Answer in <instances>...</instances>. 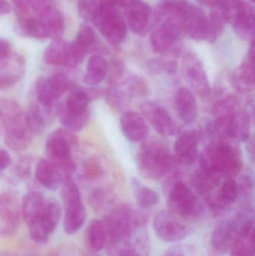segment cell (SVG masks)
<instances>
[{"label": "cell", "mask_w": 255, "mask_h": 256, "mask_svg": "<svg viewBox=\"0 0 255 256\" xmlns=\"http://www.w3.org/2000/svg\"><path fill=\"white\" fill-rule=\"evenodd\" d=\"M0 123L4 128V142L9 148L21 150L28 147L32 132L17 102L7 98H0Z\"/></svg>", "instance_id": "cell-1"}, {"label": "cell", "mask_w": 255, "mask_h": 256, "mask_svg": "<svg viewBox=\"0 0 255 256\" xmlns=\"http://www.w3.org/2000/svg\"><path fill=\"white\" fill-rule=\"evenodd\" d=\"M166 12L179 22L182 31L192 39L206 40L208 18L205 12L188 0H166Z\"/></svg>", "instance_id": "cell-2"}, {"label": "cell", "mask_w": 255, "mask_h": 256, "mask_svg": "<svg viewBox=\"0 0 255 256\" xmlns=\"http://www.w3.org/2000/svg\"><path fill=\"white\" fill-rule=\"evenodd\" d=\"M78 140L71 131L58 129L54 131L46 140V156L49 161L61 172L64 178L69 177L76 170L71 155V148L77 144Z\"/></svg>", "instance_id": "cell-3"}, {"label": "cell", "mask_w": 255, "mask_h": 256, "mask_svg": "<svg viewBox=\"0 0 255 256\" xmlns=\"http://www.w3.org/2000/svg\"><path fill=\"white\" fill-rule=\"evenodd\" d=\"M106 233V244L124 238L136 228L144 227L145 215L127 206H120L111 210L103 220Z\"/></svg>", "instance_id": "cell-4"}, {"label": "cell", "mask_w": 255, "mask_h": 256, "mask_svg": "<svg viewBox=\"0 0 255 256\" xmlns=\"http://www.w3.org/2000/svg\"><path fill=\"white\" fill-rule=\"evenodd\" d=\"M202 170L229 178L238 174L241 159L235 148L226 143H218L209 148L201 158Z\"/></svg>", "instance_id": "cell-5"}, {"label": "cell", "mask_w": 255, "mask_h": 256, "mask_svg": "<svg viewBox=\"0 0 255 256\" xmlns=\"http://www.w3.org/2000/svg\"><path fill=\"white\" fill-rule=\"evenodd\" d=\"M61 197L64 207L63 228L67 234H75L85 222L86 213L82 204L79 188L70 177L61 183Z\"/></svg>", "instance_id": "cell-6"}, {"label": "cell", "mask_w": 255, "mask_h": 256, "mask_svg": "<svg viewBox=\"0 0 255 256\" xmlns=\"http://www.w3.org/2000/svg\"><path fill=\"white\" fill-rule=\"evenodd\" d=\"M95 22L102 34L112 44H118L127 37V28L125 21L117 10L116 6L106 0L99 3Z\"/></svg>", "instance_id": "cell-7"}, {"label": "cell", "mask_w": 255, "mask_h": 256, "mask_svg": "<svg viewBox=\"0 0 255 256\" xmlns=\"http://www.w3.org/2000/svg\"><path fill=\"white\" fill-rule=\"evenodd\" d=\"M61 218L59 202L54 198H46L38 218L28 226L31 240L40 244H46L58 227Z\"/></svg>", "instance_id": "cell-8"}, {"label": "cell", "mask_w": 255, "mask_h": 256, "mask_svg": "<svg viewBox=\"0 0 255 256\" xmlns=\"http://www.w3.org/2000/svg\"><path fill=\"white\" fill-rule=\"evenodd\" d=\"M137 162L144 176L156 180L166 176L172 167V160L169 152L157 146L144 148L138 155Z\"/></svg>", "instance_id": "cell-9"}, {"label": "cell", "mask_w": 255, "mask_h": 256, "mask_svg": "<svg viewBox=\"0 0 255 256\" xmlns=\"http://www.w3.org/2000/svg\"><path fill=\"white\" fill-rule=\"evenodd\" d=\"M108 256H149L151 244L146 232L136 228L124 238L106 245Z\"/></svg>", "instance_id": "cell-10"}, {"label": "cell", "mask_w": 255, "mask_h": 256, "mask_svg": "<svg viewBox=\"0 0 255 256\" xmlns=\"http://www.w3.org/2000/svg\"><path fill=\"white\" fill-rule=\"evenodd\" d=\"M168 206L170 212L181 218H196L200 213L194 194L181 182H177L171 188L168 196Z\"/></svg>", "instance_id": "cell-11"}, {"label": "cell", "mask_w": 255, "mask_h": 256, "mask_svg": "<svg viewBox=\"0 0 255 256\" xmlns=\"http://www.w3.org/2000/svg\"><path fill=\"white\" fill-rule=\"evenodd\" d=\"M153 228L157 238L168 243L181 242L191 232L190 228L181 224L175 214L167 210H162L156 214Z\"/></svg>", "instance_id": "cell-12"}, {"label": "cell", "mask_w": 255, "mask_h": 256, "mask_svg": "<svg viewBox=\"0 0 255 256\" xmlns=\"http://www.w3.org/2000/svg\"><path fill=\"white\" fill-rule=\"evenodd\" d=\"M21 209L17 200L7 192L0 194V238L11 237L20 226Z\"/></svg>", "instance_id": "cell-13"}, {"label": "cell", "mask_w": 255, "mask_h": 256, "mask_svg": "<svg viewBox=\"0 0 255 256\" xmlns=\"http://www.w3.org/2000/svg\"><path fill=\"white\" fill-rule=\"evenodd\" d=\"M163 20V22L153 32L151 36L152 49L158 54H167L172 50L183 33L178 21L171 18Z\"/></svg>", "instance_id": "cell-14"}, {"label": "cell", "mask_w": 255, "mask_h": 256, "mask_svg": "<svg viewBox=\"0 0 255 256\" xmlns=\"http://www.w3.org/2000/svg\"><path fill=\"white\" fill-rule=\"evenodd\" d=\"M184 70L187 80L195 91L201 96H208L210 85L206 70L201 60L194 54H188L184 57Z\"/></svg>", "instance_id": "cell-15"}, {"label": "cell", "mask_w": 255, "mask_h": 256, "mask_svg": "<svg viewBox=\"0 0 255 256\" xmlns=\"http://www.w3.org/2000/svg\"><path fill=\"white\" fill-rule=\"evenodd\" d=\"M124 8L127 26L132 32L142 34L146 31L152 16L151 7L142 0H136Z\"/></svg>", "instance_id": "cell-16"}, {"label": "cell", "mask_w": 255, "mask_h": 256, "mask_svg": "<svg viewBox=\"0 0 255 256\" xmlns=\"http://www.w3.org/2000/svg\"><path fill=\"white\" fill-rule=\"evenodd\" d=\"M239 232L238 220H228L219 224L213 231L211 244L219 254H226L230 250Z\"/></svg>", "instance_id": "cell-17"}, {"label": "cell", "mask_w": 255, "mask_h": 256, "mask_svg": "<svg viewBox=\"0 0 255 256\" xmlns=\"http://www.w3.org/2000/svg\"><path fill=\"white\" fill-rule=\"evenodd\" d=\"M142 111L158 134L163 136H170L176 130V126L167 111L154 103H146L142 108Z\"/></svg>", "instance_id": "cell-18"}, {"label": "cell", "mask_w": 255, "mask_h": 256, "mask_svg": "<svg viewBox=\"0 0 255 256\" xmlns=\"http://www.w3.org/2000/svg\"><path fill=\"white\" fill-rule=\"evenodd\" d=\"M198 141V132L195 130L186 131L179 136L174 147L178 162L186 166L193 165L196 162L199 154Z\"/></svg>", "instance_id": "cell-19"}, {"label": "cell", "mask_w": 255, "mask_h": 256, "mask_svg": "<svg viewBox=\"0 0 255 256\" xmlns=\"http://www.w3.org/2000/svg\"><path fill=\"white\" fill-rule=\"evenodd\" d=\"M120 126L124 136L130 142H139L145 140L149 134L146 122L137 112H124L120 120Z\"/></svg>", "instance_id": "cell-20"}, {"label": "cell", "mask_w": 255, "mask_h": 256, "mask_svg": "<svg viewBox=\"0 0 255 256\" xmlns=\"http://www.w3.org/2000/svg\"><path fill=\"white\" fill-rule=\"evenodd\" d=\"M232 24L237 36L244 40L253 38L255 26L254 7L248 2H241L238 6Z\"/></svg>", "instance_id": "cell-21"}, {"label": "cell", "mask_w": 255, "mask_h": 256, "mask_svg": "<svg viewBox=\"0 0 255 256\" xmlns=\"http://www.w3.org/2000/svg\"><path fill=\"white\" fill-rule=\"evenodd\" d=\"M36 180L47 189L55 190L64 180L60 170L50 161L41 159L38 161L34 172Z\"/></svg>", "instance_id": "cell-22"}, {"label": "cell", "mask_w": 255, "mask_h": 256, "mask_svg": "<svg viewBox=\"0 0 255 256\" xmlns=\"http://www.w3.org/2000/svg\"><path fill=\"white\" fill-rule=\"evenodd\" d=\"M41 21L47 38L55 40H62L64 33V18L58 9L51 6L44 13L37 16Z\"/></svg>", "instance_id": "cell-23"}, {"label": "cell", "mask_w": 255, "mask_h": 256, "mask_svg": "<svg viewBox=\"0 0 255 256\" xmlns=\"http://www.w3.org/2000/svg\"><path fill=\"white\" fill-rule=\"evenodd\" d=\"M175 104L181 120L185 124L193 122L197 118V102L188 88H181L175 96Z\"/></svg>", "instance_id": "cell-24"}, {"label": "cell", "mask_w": 255, "mask_h": 256, "mask_svg": "<svg viewBox=\"0 0 255 256\" xmlns=\"http://www.w3.org/2000/svg\"><path fill=\"white\" fill-rule=\"evenodd\" d=\"M85 245L91 254H97L106 246V233L103 220L90 221L85 232Z\"/></svg>", "instance_id": "cell-25"}, {"label": "cell", "mask_w": 255, "mask_h": 256, "mask_svg": "<svg viewBox=\"0 0 255 256\" xmlns=\"http://www.w3.org/2000/svg\"><path fill=\"white\" fill-rule=\"evenodd\" d=\"M45 200L43 194L37 191H30L24 196L20 207L21 215L27 226L32 224L38 218Z\"/></svg>", "instance_id": "cell-26"}, {"label": "cell", "mask_w": 255, "mask_h": 256, "mask_svg": "<svg viewBox=\"0 0 255 256\" xmlns=\"http://www.w3.org/2000/svg\"><path fill=\"white\" fill-rule=\"evenodd\" d=\"M24 74V63L20 58L13 61L0 60V87L14 85Z\"/></svg>", "instance_id": "cell-27"}, {"label": "cell", "mask_w": 255, "mask_h": 256, "mask_svg": "<svg viewBox=\"0 0 255 256\" xmlns=\"http://www.w3.org/2000/svg\"><path fill=\"white\" fill-rule=\"evenodd\" d=\"M107 61L100 56L94 55L88 60L87 72L84 76V82L90 86H97L101 82L107 74Z\"/></svg>", "instance_id": "cell-28"}, {"label": "cell", "mask_w": 255, "mask_h": 256, "mask_svg": "<svg viewBox=\"0 0 255 256\" xmlns=\"http://www.w3.org/2000/svg\"><path fill=\"white\" fill-rule=\"evenodd\" d=\"M57 116L64 129L71 132L79 131L88 124L89 120V111L82 114H74L69 112L64 104L57 108Z\"/></svg>", "instance_id": "cell-29"}, {"label": "cell", "mask_w": 255, "mask_h": 256, "mask_svg": "<svg viewBox=\"0 0 255 256\" xmlns=\"http://www.w3.org/2000/svg\"><path fill=\"white\" fill-rule=\"evenodd\" d=\"M35 94L37 103L43 106H50L60 98L59 94L52 88L49 80L40 76L36 80Z\"/></svg>", "instance_id": "cell-30"}, {"label": "cell", "mask_w": 255, "mask_h": 256, "mask_svg": "<svg viewBox=\"0 0 255 256\" xmlns=\"http://www.w3.org/2000/svg\"><path fill=\"white\" fill-rule=\"evenodd\" d=\"M68 43L62 40H55L46 48L43 55L44 61L53 66L65 64Z\"/></svg>", "instance_id": "cell-31"}, {"label": "cell", "mask_w": 255, "mask_h": 256, "mask_svg": "<svg viewBox=\"0 0 255 256\" xmlns=\"http://www.w3.org/2000/svg\"><path fill=\"white\" fill-rule=\"evenodd\" d=\"M89 97L88 93L79 88H73L69 94L64 106L69 112L74 114H82L88 112Z\"/></svg>", "instance_id": "cell-32"}, {"label": "cell", "mask_w": 255, "mask_h": 256, "mask_svg": "<svg viewBox=\"0 0 255 256\" xmlns=\"http://www.w3.org/2000/svg\"><path fill=\"white\" fill-rule=\"evenodd\" d=\"M208 18V42H215L224 31L226 20L220 6L214 7Z\"/></svg>", "instance_id": "cell-33"}, {"label": "cell", "mask_w": 255, "mask_h": 256, "mask_svg": "<svg viewBox=\"0 0 255 256\" xmlns=\"http://www.w3.org/2000/svg\"><path fill=\"white\" fill-rule=\"evenodd\" d=\"M254 42H252L251 48L249 51L248 56L241 64L238 72V80L240 85L245 87L253 86L255 82L254 69Z\"/></svg>", "instance_id": "cell-34"}, {"label": "cell", "mask_w": 255, "mask_h": 256, "mask_svg": "<svg viewBox=\"0 0 255 256\" xmlns=\"http://www.w3.org/2000/svg\"><path fill=\"white\" fill-rule=\"evenodd\" d=\"M25 114L28 127L32 134H40L44 130L46 116L37 103L31 102Z\"/></svg>", "instance_id": "cell-35"}, {"label": "cell", "mask_w": 255, "mask_h": 256, "mask_svg": "<svg viewBox=\"0 0 255 256\" xmlns=\"http://www.w3.org/2000/svg\"><path fill=\"white\" fill-rule=\"evenodd\" d=\"M220 176L211 172L202 170L194 178L195 188L200 194H207L212 191L220 183Z\"/></svg>", "instance_id": "cell-36"}, {"label": "cell", "mask_w": 255, "mask_h": 256, "mask_svg": "<svg viewBox=\"0 0 255 256\" xmlns=\"http://www.w3.org/2000/svg\"><path fill=\"white\" fill-rule=\"evenodd\" d=\"M136 198L138 204L142 208H148L151 206H155L159 202V195L156 191L148 186L141 184L137 180L133 182Z\"/></svg>", "instance_id": "cell-37"}, {"label": "cell", "mask_w": 255, "mask_h": 256, "mask_svg": "<svg viewBox=\"0 0 255 256\" xmlns=\"http://www.w3.org/2000/svg\"><path fill=\"white\" fill-rule=\"evenodd\" d=\"M229 252L230 256H255V237L238 234Z\"/></svg>", "instance_id": "cell-38"}, {"label": "cell", "mask_w": 255, "mask_h": 256, "mask_svg": "<svg viewBox=\"0 0 255 256\" xmlns=\"http://www.w3.org/2000/svg\"><path fill=\"white\" fill-rule=\"evenodd\" d=\"M73 42L79 49L88 54L95 44V33L89 26L82 25Z\"/></svg>", "instance_id": "cell-39"}, {"label": "cell", "mask_w": 255, "mask_h": 256, "mask_svg": "<svg viewBox=\"0 0 255 256\" xmlns=\"http://www.w3.org/2000/svg\"><path fill=\"white\" fill-rule=\"evenodd\" d=\"M218 195L229 206L235 202L238 197V186L236 180L233 178H228L223 183Z\"/></svg>", "instance_id": "cell-40"}, {"label": "cell", "mask_w": 255, "mask_h": 256, "mask_svg": "<svg viewBox=\"0 0 255 256\" xmlns=\"http://www.w3.org/2000/svg\"><path fill=\"white\" fill-rule=\"evenodd\" d=\"M49 82L52 88L59 94L60 97L71 88V82L67 75L63 73H56L49 78Z\"/></svg>", "instance_id": "cell-41"}, {"label": "cell", "mask_w": 255, "mask_h": 256, "mask_svg": "<svg viewBox=\"0 0 255 256\" xmlns=\"http://www.w3.org/2000/svg\"><path fill=\"white\" fill-rule=\"evenodd\" d=\"M99 4L94 0H79V10L85 19L94 21L98 10Z\"/></svg>", "instance_id": "cell-42"}, {"label": "cell", "mask_w": 255, "mask_h": 256, "mask_svg": "<svg viewBox=\"0 0 255 256\" xmlns=\"http://www.w3.org/2000/svg\"><path fill=\"white\" fill-rule=\"evenodd\" d=\"M49 256H84L79 250L70 245H64L56 248Z\"/></svg>", "instance_id": "cell-43"}, {"label": "cell", "mask_w": 255, "mask_h": 256, "mask_svg": "<svg viewBox=\"0 0 255 256\" xmlns=\"http://www.w3.org/2000/svg\"><path fill=\"white\" fill-rule=\"evenodd\" d=\"M12 46L10 42L5 39L0 38V60H4L10 55Z\"/></svg>", "instance_id": "cell-44"}, {"label": "cell", "mask_w": 255, "mask_h": 256, "mask_svg": "<svg viewBox=\"0 0 255 256\" xmlns=\"http://www.w3.org/2000/svg\"><path fill=\"white\" fill-rule=\"evenodd\" d=\"M11 162V158L8 152L0 149V172L5 170Z\"/></svg>", "instance_id": "cell-45"}, {"label": "cell", "mask_w": 255, "mask_h": 256, "mask_svg": "<svg viewBox=\"0 0 255 256\" xmlns=\"http://www.w3.org/2000/svg\"><path fill=\"white\" fill-rule=\"evenodd\" d=\"M85 172H86V174L88 177H97V174L100 173V168L95 164L89 162V164H87Z\"/></svg>", "instance_id": "cell-46"}, {"label": "cell", "mask_w": 255, "mask_h": 256, "mask_svg": "<svg viewBox=\"0 0 255 256\" xmlns=\"http://www.w3.org/2000/svg\"><path fill=\"white\" fill-rule=\"evenodd\" d=\"M10 6L6 0H0V15H6L10 13Z\"/></svg>", "instance_id": "cell-47"}, {"label": "cell", "mask_w": 255, "mask_h": 256, "mask_svg": "<svg viewBox=\"0 0 255 256\" xmlns=\"http://www.w3.org/2000/svg\"><path fill=\"white\" fill-rule=\"evenodd\" d=\"M163 256H186L182 250L180 248H172L165 252Z\"/></svg>", "instance_id": "cell-48"}, {"label": "cell", "mask_w": 255, "mask_h": 256, "mask_svg": "<svg viewBox=\"0 0 255 256\" xmlns=\"http://www.w3.org/2000/svg\"><path fill=\"white\" fill-rule=\"evenodd\" d=\"M200 4L204 6H210V7H217L220 4V0H197Z\"/></svg>", "instance_id": "cell-49"}, {"label": "cell", "mask_w": 255, "mask_h": 256, "mask_svg": "<svg viewBox=\"0 0 255 256\" xmlns=\"http://www.w3.org/2000/svg\"><path fill=\"white\" fill-rule=\"evenodd\" d=\"M133 1H136V0H120V6L126 7L127 4H130Z\"/></svg>", "instance_id": "cell-50"}, {"label": "cell", "mask_w": 255, "mask_h": 256, "mask_svg": "<svg viewBox=\"0 0 255 256\" xmlns=\"http://www.w3.org/2000/svg\"><path fill=\"white\" fill-rule=\"evenodd\" d=\"M0 256H17L13 252H4L0 254Z\"/></svg>", "instance_id": "cell-51"}, {"label": "cell", "mask_w": 255, "mask_h": 256, "mask_svg": "<svg viewBox=\"0 0 255 256\" xmlns=\"http://www.w3.org/2000/svg\"><path fill=\"white\" fill-rule=\"evenodd\" d=\"M25 256H37V255H34V254H28V255H26Z\"/></svg>", "instance_id": "cell-52"}, {"label": "cell", "mask_w": 255, "mask_h": 256, "mask_svg": "<svg viewBox=\"0 0 255 256\" xmlns=\"http://www.w3.org/2000/svg\"><path fill=\"white\" fill-rule=\"evenodd\" d=\"M101 256L97 255V254H91V256Z\"/></svg>", "instance_id": "cell-53"}]
</instances>
